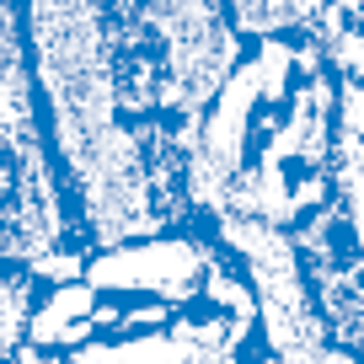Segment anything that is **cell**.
Instances as JSON below:
<instances>
[{"label": "cell", "mask_w": 364, "mask_h": 364, "mask_svg": "<svg viewBox=\"0 0 364 364\" xmlns=\"http://www.w3.org/2000/svg\"><path fill=\"white\" fill-rule=\"evenodd\" d=\"M75 247L193 220L198 134L247 54L241 0H11Z\"/></svg>", "instance_id": "6da1fadb"}, {"label": "cell", "mask_w": 364, "mask_h": 364, "mask_svg": "<svg viewBox=\"0 0 364 364\" xmlns=\"http://www.w3.org/2000/svg\"><path fill=\"white\" fill-rule=\"evenodd\" d=\"M43 300V262L0 257V364H33V316Z\"/></svg>", "instance_id": "7a4b0ae2"}]
</instances>
